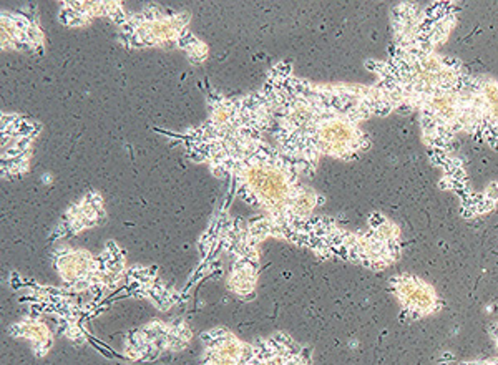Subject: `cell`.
Returning a JSON list of instances; mask_svg holds the SVG:
<instances>
[{
  "label": "cell",
  "instance_id": "1",
  "mask_svg": "<svg viewBox=\"0 0 498 365\" xmlns=\"http://www.w3.org/2000/svg\"><path fill=\"white\" fill-rule=\"evenodd\" d=\"M118 28L125 49L176 47L194 63H201L208 56L206 43L190 32V17L185 12L151 5L139 12H128Z\"/></svg>",
  "mask_w": 498,
  "mask_h": 365
},
{
  "label": "cell",
  "instance_id": "2",
  "mask_svg": "<svg viewBox=\"0 0 498 365\" xmlns=\"http://www.w3.org/2000/svg\"><path fill=\"white\" fill-rule=\"evenodd\" d=\"M42 125L17 113H2V175L14 180L30 168L33 145Z\"/></svg>",
  "mask_w": 498,
  "mask_h": 365
},
{
  "label": "cell",
  "instance_id": "3",
  "mask_svg": "<svg viewBox=\"0 0 498 365\" xmlns=\"http://www.w3.org/2000/svg\"><path fill=\"white\" fill-rule=\"evenodd\" d=\"M191 339V332L185 322L166 324L163 320H153L126 340L128 352H135L133 359L151 360L163 350L183 349Z\"/></svg>",
  "mask_w": 498,
  "mask_h": 365
},
{
  "label": "cell",
  "instance_id": "4",
  "mask_svg": "<svg viewBox=\"0 0 498 365\" xmlns=\"http://www.w3.org/2000/svg\"><path fill=\"white\" fill-rule=\"evenodd\" d=\"M33 12L2 10V50L25 52L45 47V35Z\"/></svg>",
  "mask_w": 498,
  "mask_h": 365
},
{
  "label": "cell",
  "instance_id": "5",
  "mask_svg": "<svg viewBox=\"0 0 498 365\" xmlns=\"http://www.w3.org/2000/svg\"><path fill=\"white\" fill-rule=\"evenodd\" d=\"M58 22L67 27H85L98 17L115 22L116 27L123 24L128 10L121 2H62Z\"/></svg>",
  "mask_w": 498,
  "mask_h": 365
},
{
  "label": "cell",
  "instance_id": "6",
  "mask_svg": "<svg viewBox=\"0 0 498 365\" xmlns=\"http://www.w3.org/2000/svg\"><path fill=\"white\" fill-rule=\"evenodd\" d=\"M105 218L103 198L97 191L85 194L80 201L72 204L65 212L56 229V236L65 237L70 234H80L83 229L98 226Z\"/></svg>",
  "mask_w": 498,
  "mask_h": 365
},
{
  "label": "cell",
  "instance_id": "7",
  "mask_svg": "<svg viewBox=\"0 0 498 365\" xmlns=\"http://www.w3.org/2000/svg\"><path fill=\"white\" fill-rule=\"evenodd\" d=\"M10 334L14 337H24L32 342V347L38 357L45 355L52 347V342H54V337H52V332L47 327V324L30 315L24 317L22 320L12 325Z\"/></svg>",
  "mask_w": 498,
  "mask_h": 365
},
{
  "label": "cell",
  "instance_id": "8",
  "mask_svg": "<svg viewBox=\"0 0 498 365\" xmlns=\"http://www.w3.org/2000/svg\"><path fill=\"white\" fill-rule=\"evenodd\" d=\"M257 264L259 259H236L231 267L228 286L239 297L254 294L257 282Z\"/></svg>",
  "mask_w": 498,
  "mask_h": 365
}]
</instances>
